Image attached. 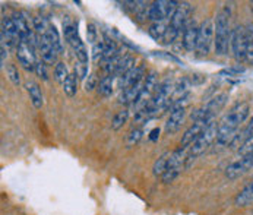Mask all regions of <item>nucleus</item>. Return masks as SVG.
<instances>
[{
	"label": "nucleus",
	"instance_id": "a19ab883",
	"mask_svg": "<svg viewBox=\"0 0 253 215\" xmlns=\"http://www.w3.org/2000/svg\"><path fill=\"white\" fill-rule=\"evenodd\" d=\"M160 138V129H154V130H151V133H149V139L151 141H157Z\"/></svg>",
	"mask_w": 253,
	"mask_h": 215
},
{
	"label": "nucleus",
	"instance_id": "ddd939ff",
	"mask_svg": "<svg viewBox=\"0 0 253 215\" xmlns=\"http://www.w3.org/2000/svg\"><path fill=\"white\" fill-rule=\"evenodd\" d=\"M36 44L27 40H19L18 45H16V57L19 65L25 69V71L31 72L34 71L37 63L36 53H34Z\"/></svg>",
	"mask_w": 253,
	"mask_h": 215
},
{
	"label": "nucleus",
	"instance_id": "393cba45",
	"mask_svg": "<svg viewBox=\"0 0 253 215\" xmlns=\"http://www.w3.org/2000/svg\"><path fill=\"white\" fill-rule=\"evenodd\" d=\"M78 76L75 75V73H69V76L66 78V81L62 84V86H63V92L69 97V98H72L76 95V92H78Z\"/></svg>",
	"mask_w": 253,
	"mask_h": 215
},
{
	"label": "nucleus",
	"instance_id": "9d476101",
	"mask_svg": "<svg viewBox=\"0 0 253 215\" xmlns=\"http://www.w3.org/2000/svg\"><path fill=\"white\" fill-rule=\"evenodd\" d=\"M230 48L233 53V57L236 62H245L246 60V51H248V36H246V25H236L231 31V41Z\"/></svg>",
	"mask_w": 253,
	"mask_h": 215
},
{
	"label": "nucleus",
	"instance_id": "9b49d317",
	"mask_svg": "<svg viewBox=\"0 0 253 215\" xmlns=\"http://www.w3.org/2000/svg\"><path fill=\"white\" fill-rule=\"evenodd\" d=\"M186 104H187V95L184 98H180L179 101H176L171 106V113L164 126V130L167 135H171L180 129L181 123L184 122V117H186Z\"/></svg>",
	"mask_w": 253,
	"mask_h": 215
},
{
	"label": "nucleus",
	"instance_id": "aec40b11",
	"mask_svg": "<svg viewBox=\"0 0 253 215\" xmlns=\"http://www.w3.org/2000/svg\"><path fill=\"white\" fill-rule=\"evenodd\" d=\"M25 88H27V91L30 94V100H31L34 108L40 110V108L42 107V104H44V98H42V92H41L40 85L37 84L36 81H27L25 82Z\"/></svg>",
	"mask_w": 253,
	"mask_h": 215
},
{
	"label": "nucleus",
	"instance_id": "bb28decb",
	"mask_svg": "<svg viewBox=\"0 0 253 215\" xmlns=\"http://www.w3.org/2000/svg\"><path fill=\"white\" fill-rule=\"evenodd\" d=\"M45 37H47V40L51 43V45L57 50V53L62 54V53H63V44H62V41H60V36H59V33H57V30H56L54 25H50V27H48Z\"/></svg>",
	"mask_w": 253,
	"mask_h": 215
},
{
	"label": "nucleus",
	"instance_id": "4468645a",
	"mask_svg": "<svg viewBox=\"0 0 253 215\" xmlns=\"http://www.w3.org/2000/svg\"><path fill=\"white\" fill-rule=\"evenodd\" d=\"M253 167V154L248 155H242L239 160L233 161L231 164H228V167L225 169V177L230 180H236L242 177L245 173H248Z\"/></svg>",
	"mask_w": 253,
	"mask_h": 215
},
{
	"label": "nucleus",
	"instance_id": "f03ea898",
	"mask_svg": "<svg viewBox=\"0 0 253 215\" xmlns=\"http://www.w3.org/2000/svg\"><path fill=\"white\" fill-rule=\"evenodd\" d=\"M231 3L225 4L215 18V38H214V48L217 56H227L231 41V31L230 30V16H231Z\"/></svg>",
	"mask_w": 253,
	"mask_h": 215
},
{
	"label": "nucleus",
	"instance_id": "1a4fd4ad",
	"mask_svg": "<svg viewBox=\"0 0 253 215\" xmlns=\"http://www.w3.org/2000/svg\"><path fill=\"white\" fill-rule=\"evenodd\" d=\"M179 3L174 0H158L154 1L149 6V12H148V19L152 21V24L155 22H164V21H170L171 16L174 15L176 9H177Z\"/></svg>",
	"mask_w": 253,
	"mask_h": 215
},
{
	"label": "nucleus",
	"instance_id": "39448f33",
	"mask_svg": "<svg viewBox=\"0 0 253 215\" xmlns=\"http://www.w3.org/2000/svg\"><path fill=\"white\" fill-rule=\"evenodd\" d=\"M227 98H228L227 92H219L217 95H214L207 104H204L202 107L192 113V120L193 122H198V120L214 122V117L217 116L218 111L225 106Z\"/></svg>",
	"mask_w": 253,
	"mask_h": 215
},
{
	"label": "nucleus",
	"instance_id": "7c9ffc66",
	"mask_svg": "<svg viewBox=\"0 0 253 215\" xmlns=\"http://www.w3.org/2000/svg\"><path fill=\"white\" fill-rule=\"evenodd\" d=\"M246 36H248V51H246V62L253 66V22L246 25Z\"/></svg>",
	"mask_w": 253,
	"mask_h": 215
},
{
	"label": "nucleus",
	"instance_id": "2eb2a0df",
	"mask_svg": "<svg viewBox=\"0 0 253 215\" xmlns=\"http://www.w3.org/2000/svg\"><path fill=\"white\" fill-rule=\"evenodd\" d=\"M19 43V34L18 30L12 21V18H3L1 21V45L6 48L16 47Z\"/></svg>",
	"mask_w": 253,
	"mask_h": 215
},
{
	"label": "nucleus",
	"instance_id": "412c9836",
	"mask_svg": "<svg viewBox=\"0 0 253 215\" xmlns=\"http://www.w3.org/2000/svg\"><path fill=\"white\" fill-rule=\"evenodd\" d=\"M253 204V180L246 184L236 196V205L237 207H249Z\"/></svg>",
	"mask_w": 253,
	"mask_h": 215
},
{
	"label": "nucleus",
	"instance_id": "f3484780",
	"mask_svg": "<svg viewBox=\"0 0 253 215\" xmlns=\"http://www.w3.org/2000/svg\"><path fill=\"white\" fill-rule=\"evenodd\" d=\"M210 123H212V122H205V120L193 122V125H192V126L184 132V135L181 136V141H180L181 148L189 149V148L193 145V142L201 136V133L207 129V126H208Z\"/></svg>",
	"mask_w": 253,
	"mask_h": 215
},
{
	"label": "nucleus",
	"instance_id": "c756f323",
	"mask_svg": "<svg viewBox=\"0 0 253 215\" xmlns=\"http://www.w3.org/2000/svg\"><path fill=\"white\" fill-rule=\"evenodd\" d=\"M50 24L45 21V18L42 16H37L33 19V30L36 31V34L38 37H42L47 34V30H48Z\"/></svg>",
	"mask_w": 253,
	"mask_h": 215
},
{
	"label": "nucleus",
	"instance_id": "c9c22d12",
	"mask_svg": "<svg viewBox=\"0 0 253 215\" xmlns=\"http://www.w3.org/2000/svg\"><path fill=\"white\" fill-rule=\"evenodd\" d=\"M34 72L37 73V76L42 78L44 81L48 79V73H47V65L42 62V60H37L36 68H34Z\"/></svg>",
	"mask_w": 253,
	"mask_h": 215
},
{
	"label": "nucleus",
	"instance_id": "5701e85b",
	"mask_svg": "<svg viewBox=\"0 0 253 215\" xmlns=\"http://www.w3.org/2000/svg\"><path fill=\"white\" fill-rule=\"evenodd\" d=\"M170 152H164L163 155H160L157 160H155V163H154V166H152V174L155 176V177H163L164 176V173H166V170H167V166H169V160H170Z\"/></svg>",
	"mask_w": 253,
	"mask_h": 215
},
{
	"label": "nucleus",
	"instance_id": "a211bd4d",
	"mask_svg": "<svg viewBox=\"0 0 253 215\" xmlns=\"http://www.w3.org/2000/svg\"><path fill=\"white\" fill-rule=\"evenodd\" d=\"M38 50H40V56H41V60L45 63V65H57V57H59V53L57 50L51 45V43L47 40V37H38Z\"/></svg>",
	"mask_w": 253,
	"mask_h": 215
},
{
	"label": "nucleus",
	"instance_id": "2f4dec72",
	"mask_svg": "<svg viewBox=\"0 0 253 215\" xmlns=\"http://www.w3.org/2000/svg\"><path fill=\"white\" fill-rule=\"evenodd\" d=\"M54 79L59 82V84H63L66 81V78L69 76V72H68V68L63 62H59L56 66H54Z\"/></svg>",
	"mask_w": 253,
	"mask_h": 215
},
{
	"label": "nucleus",
	"instance_id": "f8f14e48",
	"mask_svg": "<svg viewBox=\"0 0 253 215\" xmlns=\"http://www.w3.org/2000/svg\"><path fill=\"white\" fill-rule=\"evenodd\" d=\"M158 85H160V84H158V73L155 71H151L146 76H145L142 91H141L139 97L136 98V101L133 103V107L136 110V113H138L139 110H142V108L151 101V98H152V95L155 94Z\"/></svg>",
	"mask_w": 253,
	"mask_h": 215
},
{
	"label": "nucleus",
	"instance_id": "79ce46f5",
	"mask_svg": "<svg viewBox=\"0 0 253 215\" xmlns=\"http://www.w3.org/2000/svg\"><path fill=\"white\" fill-rule=\"evenodd\" d=\"M7 57V48L1 45V66H4V59Z\"/></svg>",
	"mask_w": 253,
	"mask_h": 215
},
{
	"label": "nucleus",
	"instance_id": "7ed1b4c3",
	"mask_svg": "<svg viewBox=\"0 0 253 215\" xmlns=\"http://www.w3.org/2000/svg\"><path fill=\"white\" fill-rule=\"evenodd\" d=\"M190 16H192V6H190V3H187V1L179 3L174 15L171 16V19L167 24V34H166V38H164L166 44L174 43V40L183 33L186 25L192 21Z\"/></svg>",
	"mask_w": 253,
	"mask_h": 215
},
{
	"label": "nucleus",
	"instance_id": "6e6552de",
	"mask_svg": "<svg viewBox=\"0 0 253 215\" xmlns=\"http://www.w3.org/2000/svg\"><path fill=\"white\" fill-rule=\"evenodd\" d=\"M187 152H189V149L181 148V146H179L174 152H171L170 160H169L167 170H166L164 176L161 177V179H163V183L169 184V183L174 181V180L179 177V174L181 173L183 167H186Z\"/></svg>",
	"mask_w": 253,
	"mask_h": 215
},
{
	"label": "nucleus",
	"instance_id": "c85d7f7f",
	"mask_svg": "<svg viewBox=\"0 0 253 215\" xmlns=\"http://www.w3.org/2000/svg\"><path fill=\"white\" fill-rule=\"evenodd\" d=\"M142 135H144V130H142V128H138V126H135L127 135H126V139H125V142H126V146L127 148H130V146H135L136 143L139 142L141 139H142Z\"/></svg>",
	"mask_w": 253,
	"mask_h": 215
},
{
	"label": "nucleus",
	"instance_id": "4c0bfd02",
	"mask_svg": "<svg viewBox=\"0 0 253 215\" xmlns=\"http://www.w3.org/2000/svg\"><path fill=\"white\" fill-rule=\"evenodd\" d=\"M97 86H98V84H97V76H95V73H91V75L88 76V79L85 81V91L89 92V91H92V89L97 88Z\"/></svg>",
	"mask_w": 253,
	"mask_h": 215
},
{
	"label": "nucleus",
	"instance_id": "473e14b6",
	"mask_svg": "<svg viewBox=\"0 0 253 215\" xmlns=\"http://www.w3.org/2000/svg\"><path fill=\"white\" fill-rule=\"evenodd\" d=\"M6 75H7V78H9V81L15 85V86H19L21 85V75H19V72H18V68L15 66V65H7L6 66Z\"/></svg>",
	"mask_w": 253,
	"mask_h": 215
},
{
	"label": "nucleus",
	"instance_id": "a878e982",
	"mask_svg": "<svg viewBox=\"0 0 253 215\" xmlns=\"http://www.w3.org/2000/svg\"><path fill=\"white\" fill-rule=\"evenodd\" d=\"M127 120H129V110H127V108H123V110L117 111V113L114 114L113 120H111V129H113V130L122 129V128L127 123Z\"/></svg>",
	"mask_w": 253,
	"mask_h": 215
},
{
	"label": "nucleus",
	"instance_id": "423d86ee",
	"mask_svg": "<svg viewBox=\"0 0 253 215\" xmlns=\"http://www.w3.org/2000/svg\"><path fill=\"white\" fill-rule=\"evenodd\" d=\"M214 38H215V22L211 18H208L199 25V37H198V47H196V53L199 57H205L210 54L211 47L214 44Z\"/></svg>",
	"mask_w": 253,
	"mask_h": 215
},
{
	"label": "nucleus",
	"instance_id": "72a5a7b5",
	"mask_svg": "<svg viewBox=\"0 0 253 215\" xmlns=\"http://www.w3.org/2000/svg\"><path fill=\"white\" fill-rule=\"evenodd\" d=\"M103 56H104V43L98 41L92 45V60L98 63L103 60Z\"/></svg>",
	"mask_w": 253,
	"mask_h": 215
},
{
	"label": "nucleus",
	"instance_id": "0eeeda50",
	"mask_svg": "<svg viewBox=\"0 0 253 215\" xmlns=\"http://www.w3.org/2000/svg\"><path fill=\"white\" fill-rule=\"evenodd\" d=\"M63 34H65V40L66 43L72 47L76 62H81L84 65H88L89 62V54L88 50L84 44V41L81 40V37L78 34V30L75 28V25L72 24H66L63 27Z\"/></svg>",
	"mask_w": 253,
	"mask_h": 215
},
{
	"label": "nucleus",
	"instance_id": "b1692460",
	"mask_svg": "<svg viewBox=\"0 0 253 215\" xmlns=\"http://www.w3.org/2000/svg\"><path fill=\"white\" fill-rule=\"evenodd\" d=\"M133 63H135L133 57H132L130 54H125L123 59H122V62H120V65H119V68H117V71L114 73V76H116L117 79H120L122 76H125L127 72L132 71V69L135 68Z\"/></svg>",
	"mask_w": 253,
	"mask_h": 215
},
{
	"label": "nucleus",
	"instance_id": "20e7f679",
	"mask_svg": "<svg viewBox=\"0 0 253 215\" xmlns=\"http://www.w3.org/2000/svg\"><path fill=\"white\" fill-rule=\"evenodd\" d=\"M218 135V123L214 120L212 123H210L207 126V129L201 133V136L193 142V145L189 148V152H187V160H186V169H189L192 166V163L201 157L210 146L211 143L217 139Z\"/></svg>",
	"mask_w": 253,
	"mask_h": 215
},
{
	"label": "nucleus",
	"instance_id": "cd10ccee",
	"mask_svg": "<svg viewBox=\"0 0 253 215\" xmlns=\"http://www.w3.org/2000/svg\"><path fill=\"white\" fill-rule=\"evenodd\" d=\"M167 34V25L164 22H155L149 27V36L157 41H164Z\"/></svg>",
	"mask_w": 253,
	"mask_h": 215
},
{
	"label": "nucleus",
	"instance_id": "f704fd0d",
	"mask_svg": "<svg viewBox=\"0 0 253 215\" xmlns=\"http://www.w3.org/2000/svg\"><path fill=\"white\" fill-rule=\"evenodd\" d=\"M86 37H88V43H91L92 45L95 43H98V31H97L94 24H88L86 25Z\"/></svg>",
	"mask_w": 253,
	"mask_h": 215
},
{
	"label": "nucleus",
	"instance_id": "f257e3e1",
	"mask_svg": "<svg viewBox=\"0 0 253 215\" xmlns=\"http://www.w3.org/2000/svg\"><path fill=\"white\" fill-rule=\"evenodd\" d=\"M249 113H251L249 103H239L218 122V135L215 141L219 146L231 143V141L237 135L239 128L248 120Z\"/></svg>",
	"mask_w": 253,
	"mask_h": 215
},
{
	"label": "nucleus",
	"instance_id": "6ab92c4d",
	"mask_svg": "<svg viewBox=\"0 0 253 215\" xmlns=\"http://www.w3.org/2000/svg\"><path fill=\"white\" fill-rule=\"evenodd\" d=\"M251 141H253V116L251 117L249 123L246 125V128L239 135H236V138L231 141L230 145L233 149H240L245 143L251 142Z\"/></svg>",
	"mask_w": 253,
	"mask_h": 215
},
{
	"label": "nucleus",
	"instance_id": "ea45409f",
	"mask_svg": "<svg viewBox=\"0 0 253 215\" xmlns=\"http://www.w3.org/2000/svg\"><path fill=\"white\" fill-rule=\"evenodd\" d=\"M248 154H253V141L245 143L240 149H239V155H248Z\"/></svg>",
	"mask_w": 253,
	"mask_h": 215
},
{
	"label": "nucleus",
	"instance_id": "58836bf2",
	"mask_svg": "<svg viewBox=\"0 0 253 215\" xmlns=\"http://www.w3.org/2000/svg\"><path fill=\"white\" fill-rule=\"evenodd\" d=\"M243 68H228V69H222L219 72V75H225V76H239L240 73H243Z\"/></svg>",
	"mask_w": 253,
	"mask_h": 215
},
{
	"label": "nucleus",
	"instance_id": "4be33fe9",
	"mask_svg": "<svg viewBox=\"0 0 253 215\" xmlns=\"http://www.w3.org/2000/svg\"><path fill=\"white\" fill-rule=\"evenodd\" d=\"M114 79L116 76L114 75H106L100 79L98 82V86H97V91L101 97L104 98H109L110 95L113 94V86H114Z\"/></svg>",
	"mask_w": 253,
	"mask_h": 215
},
{
	"label": "nucleus",
	"instance_id": "e433bc0d",
	"mask_svg": "<svg viewBox=\"0 0 253 215\" xmlns=\"http://www.w3.org/2000/svg\"><path fill=\"white\" fill-rule=\"evenodd\" d=\"M75 75L78 76V79H86V76H88V65L76 62V65H75Z\"/></svg>",
	"mask_w": 253,
	"mask_h": 215
},
{
	"label": "nucleus",
	"instance_id": "dca6fc26",
	"mask_svg": "<svg viewBox=\"0 0 253 215\" xmlns=\"http://www.w3.org/2000/svg\"><path fill=\"white\" fill-rule=\"evenodd\" d=\"M198 37H199V25L196 24L195 19H192L186 28L183 30V37H181V44L183 48L189 53L196 51L198 47Z\"/></svg>",
	"mask_w": 253,
	"mask_h": 215
}]
</instances>
